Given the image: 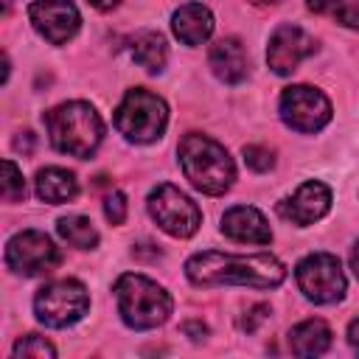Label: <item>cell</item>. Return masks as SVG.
Listing matches in <instances>:
<instances>
[{
    "instance_id": "4316f807",
    "label": "cell",
    "mask_w": 359,
    "mask_h": 359,
    "mask_svg": "<svg viewBox=\"0 0 359 359\" xmlns=\"http://www.w3.org/2000/svg\"><path fill=\"white\" fill-rule=\"evenodd\" d=\"M348 342H351V348L359 353V320H353V323L348 325Z\"/></svg>"
},
{
    "instance_id": "44dd1931",
    "label": "cell",
    "mask_w": 359,
    "mask_h": 359,
    "mask_svg": "<svg viewBox=\"0 0 359 359\" xmlns=\"http://www.w3.org/2000/svg\"><path fill=\"white\" fill-rule=\"evenodd\" d=\"M306 6L345 28H359V0H306Z\"/></svg>"
},
{
    "instance_id": "d6986e66",
    "label": "cell",
    "mask_w": 359,
    "mask_h": 359,
    "mask_svg": "<svg viewBox=\"0 0 359 359\" xmlns=\"http://www.w3.org/2000/svg\"><path fill=\"white\" fill-rule=\"evenodd\" d=\"M132 59L149 73H160L165 67V39L157 31H146L132 42Z\"/></svg>"
},
{
    "instance_id": "ffe728a7",
    "label": "cell",
    "mask_w": 359,
    "mask_h": 359,
    "mask_svg": "<svg viewBox=\"0 0 359 359\" xmlns=\"http://www.w3.org/2000/svg\"><path fill=\"white\" fill-rule=\"evenodd\" d=\"M59 236L70 244V247H79V250H93L98 244V230L93 227L90 219L84 216H62L59 224H56Z\"/></svg>"
},
{
    "instance_id": "9a60e30c",
    "label": "cell",
    "mask_w": 359,
    "mask_h": 359,
    "mask_svg": "<svg viewBox=\"0 0 359 359\" xmlns=\"http://www.w3.org/2000/svg\"><path fill=\"white\" fill-rule=\"evenodd\" d=\"M208 62H210V70L216 73V79H222L224 84H238L247 79V70H250V59H247V50L238 39L227 36V39H219L210 53H208Z\"/></svg>"
},
{
    "instance_id": "2e32d148",
    "label": "cell",
    "mask_w": 359,
    "mask_h": 359,
    "mask_svg": "<svg viewBox=\"0 0 359 359\" xmlns=\"http://www.w3.org/2000/svg\"><path fill=\"white\" fill-rule=\"evenodd\" d=\"M171 28L182 45H202L213 34V14L202 3H185L174 11Z\"/></svg>"
},
{
    "instance_id": "ba28073f",
    "label": "cell",
    "mask_w": 359,
    "mask_h": 359,
    "mask_svg": "<svg viewBox=\"0 0 359 359\" xmlns=\"http://www.w3.org/2000/svg\"><path fill=\"white\" fill-rule=\"evenodd\" d=\"M297 286L311 303H337L345 294V272L339 266V258L331 252H311L306 255L297 269Z\"/></svg>"
},
{
    "instance_id": "9c48e42d",
    "label": "cell",
    "mask_w": 359,
    "mask_h": 359,
    "mask_svg": "<svg viewBox=\"0 0 359 359\" xmlns=\"http://www.w3.org/2000/svg\"><path fill=\"white\" fill-rule=\"evenodd\" d=\"M280 118L294 132H320L331 121V101L314 87L294 84L280 95Z\"/></svg>"
},
{
    "instance_id": "cb8c5ba5",
    "label": "cell",
    "mask_w": 359,
    "mask_h": 359,
    "mask_svg": "<svg viewBox=\"0 0 359 359\" xmlns=\"http://www.w3.org/2000/svg\"><path fill=\"white\" fill-rule=\"evenodd\" d=\"M244 163H247L252 171L264 174V171H269V168L275 165V154H272L266 146H244Z\"/></svg>"
},
{
    "instance_id": "52a82bcc",
    "label": "cell",
    "mask_w": 359,
    "mask_h": 359,
    "mask_svg": "<svg viewBox=\"0 0 359 359\" xmlns=\"http://www.w3.org/2000/svg\"><path fill=\"white\" fill-rule=\"evenodd\" d=\"M149 213L160 224V230H165L174 238H188L202 224L199 208L171 182H163L149 194Z\"/></svg>"
},
{
    "instance_id": "6da1fadb",
    "label": "cell",
    "mask_w": 359,
    "mask_h": 359,
    "mask_svg": "<svg viewBox=\"0 0 359 359\" xmlns=\"http://www.w3.org/2000/svg\"><path fill=\"white\" fill-rule=\"evenodd\" d=\"M185 275L196 286L241 283V286H255V289H275L283 283L286 269L269 252L227 255V252L205 250V252H196L185 261Z\"/></svg>"
},
{
    "instance_id": "83f0119b",
    "label": "cell",
    "mask_w": 359,
    "mask_h": 359,
    "mask_svg": "<svg viewBox=\"0 0 359 359\" xmlns=\"http://www.w3.org/2000/svg\"><path fill=\"white\" fill-rule=\"evenodd\" d=\"M93 8H98V11H109V8H115L121 0H87Z\"/></svg>"
},
{
    "instance_id": "f1b7e54d",
    "label": "cell",
    "mask_w": 359,
    "mask_h": 359,
    "mask_svg": "<svg viewBox=\"0 0 359 359\" xmlns=\"http://www.w3.org/2000/svg\"><path fill=\"white\" fill-rule=\"evenodd\" d=\"M14 149H20V151H31V132H22V137L14 140Z\"/></svg>"
},
{
    "instance_id": "f546056e",
    "label": "cell",
    "mask_w": 359,
    "mask_h": 359,
    "mask_svg": "<svg viewBox=\"0 0 359 359\" xmlns=\"http://www.w3.org/2000/svg\"><path fill=\"white\" fill-rule=\"evenodd\" d=\"M351 269H353V275L359 278V241H356V247L351 250Z\"/></svg>"
},
{
    "instance_id": "d4e9b609",
    "label": "cell",
    "mask_w": 359,
    "mask_h": 359,
    "mask_svg": "<svg viewBox=\"0 0 359 359\" xmlns=\"http://www.w3.org/2000/svg\"><path fill=\"white\" fill-rule=\"evenodd\" d=\"M104 216L112 224H123V219H126V196L121 191L107 194V199H104Z\"/></svg>"
},
{
    "instance_id": "4fadbf2b",
    "label": "cell",
    "mask_w": 359,
    "mask_h": 359,
    "mask_svg": "<svg viewBox=\"0 0 359 359\" xmlns=\"http://www.w3.org/2000/svg\"><path fill=\"white\" fill-rule=\"evenodd\" d=\"M328 208H331V191L323 182H317V180L303 182L289 199L278 202V213L286 222L300 224V227L314 224L317 219H323L328 213Z\"/></svg>"
},
{
    "instance_id": "5b68a950",
    "label": "cell",
    "mask_w": 359,
    "mask_h": 359,
    "mask_svg": "<svg viewBox=\"0 0 359 359\" xmlns=\"http://www.w3.org/2000/svg\"><path fill=\"white\" fill-rule=\"evenodd\" d=\"M168 109L165 101L154 93L135 87L123 95V101L115 109V126L118 132L132 143H151L165 132Z\"/></svg>"
},
{
    "instance_id": "3957f363",
    "label": "cell",
    "mask_w": 359,
    "mask_h": 359,
    "mask_svg": "<svg viewBox=\"0 0 359 359\" xmlns=\"http://www.w3.org/2000/svg\"><path fill=\"white\" fill-rule=\"evenodd\" d=\"M45 126H48V137L53 149L62 154L79 157V160L90 157L104 137V123L98 112L84 101H67V104L48 109Z\"/></svg>"
},
{
    "instance_id": "277c9868",
    "label": "cell",
    "mask_w": 359,
    "mask_h": 359,
    "mask_svg": "<svg viewBox=\"0 0 359 359\" xmlns=\"http://www.w3.org/2000/svg\"><path fill=\"white\" fill-rule=\"evenodd\" d=\"M115 300H118L121 320L135 331L157 328L171 314L168 292L146 275H135V272L121 275L115 280Z\"/></svg>"
},
{
    "instance_id": "7c38bea8",
    "label": "cell",
    "mask_w": 359,
    "mask_h": 359,
    "mask_svg": "<svg viewBox=\"0 0 359 359\" xmlns=\"http://www.w3.org/2000/svg\"><path fill=\"white\" fill-rule=\"evenodd\" d=\"M31 25L45 36L50 45H65L79 31V8L70 0H36L28 8Z\"/></svg>"
},
{
    "instance_id": "603a6c76",
    "label": "cell",
    "mask_w": 359,
    "mask_h": 359,
    "mask_svg": "<svg viewBox=\"0 0 359 359\" xmlns=\"http://www.w3.org/2000/svg\"><path fill=\"white\" fill-rule=\"evenodd\" d=\"M14 356H39V359H50V356H56V348L45 339V337H36V334H28V337H22V339H17L14 342V351H11Z\"/></svg>"
},
{
    "instance_id": "484cf974",
    "label": "cell",
    "mask_w": 359,
    "mask_h": 359,
    "mask_svg": "<svg viewBox=\"0 0 359 359\" xmlns=\"http://www.w3.org/2000/svg\"><path fill=\"white\" fill-rule=\"evenodd\" d=\"M266 317H269V306H252V309L247 311V317H241V331L252 334Z\"/></svg>"
},
{
    "instance_id": "4dcf8cb0",
    "label": "cell",
    "mask_w": 359,
    "mask_h": 359,
    "mask_svg": "<svg viewBox=\"0 0 359 359\" xmlns=\"http://www.w3.org/2000/svg\"><path fill=\"white\" fill-rule=\"evenodd\" d=\"M250 3H252V6H275L278 0H250Z\"/></svg>"
},
{
    "instance_id": "e0dca14e",
    "label": "cell",
    "mask_w": 359,
    "mask_h": 359,
    "mask_svg": "<svg viewBox=\"0 0 359 359\" xmlns=\"http://www.w3.org/2000/svg\"><path fill=\"white\" fill-rule=\"evenodd\" d=\"M34 185H36V196H39L42 202H48V205L70 202V199L79 194L76 177H73L70 171H65V168H56V165L42 168V171L36 174V180H34Z\"/></svg>"
},
{
    "instance_id": "8992f818",
    "label": "cell",
    "mask_w": 359,
    "mask_h": 359,
    "mask_svg": "<svg viewBox=\"0 0 359 359\" xmlns=\"http://www.w3.org/2000/svg\"><path fill=\"white\" fill-rule=\"evenodd\" d=\"M87 306H90V294H87L84 283H79L73 278L53 280V283L42 286L34 297L36 320L45 323L48 328H67V325L79 323L84 317Z\"/></svg>"
},
{
    "instance_id": "7402d4cb",
    "label": "cell",
    "mask_w": 359,
    "mask_h": 359,
    "mask_svg": "<svg viewBox=\"0 0 359 359\" xmlns=\"http://www.w3.org/2000/svg\"><path fill=\"white\" fill-rule=\"evenodd\" d=\"M3 199H6V202H20V199H25V180H22V171H20L11 160H3Z\"/></svg>"
},
{
    "instance_id": "7a4b0ae2",
    "label": "cell",
    "mask_w": 359,
    "mask_h": 359,
    "mask_svg": "<svg viewBox=\"0 0 359 359\" xmlns=\"http://www.w3.org/2000/svg\"><path fill=\"white\" fill-rule=\"evenodd\" d=\"M180 165L185 180L210 196L224 194L236 180V165L222 143H216L208 135L188 132L180 140Z\"/></svg>"
},
{
    "instance_id": "ac0fdd59",
    "label": "cell",
    "mask_w": 359,
    "mask_h": 359,
    "mask_svg": "<svg viewBox=\"0 0 359 359\" xmlns=\"http://www.w3.org/2000/svg\"><path fill=\"white\" fill-rule=\"evenodd\" d=\"M331 348V328L323 320H306L289 331V351L297 356H320Z\"/></svg>"
},
{
    "instance_id": "8fae6325",
    "label": "cell",
    "mask_w": 359,
    "mask_h": 359,
    "mask_svg": "<svg viewBox=\"0 0 359 359\" xmlns=\"http://www.w3.org/2000/svg\"><path fill=\"white\" fill-rule=\"evenodd\" d=\"M314 50H317L314 36L306 34L300 25H278L266 45V62L278 76H289Z\"/></svg>"
},
{
    "instance_id": "30bf717a",
    "label": "cell",
    "mask_w": 359,
    "mask_h": 359,
    "mask_svg": "<svg viewBox=\"0 0 359 359\" xmlns=\"http://www.w3.org/2000/svg\"><path fill=\"white\" fill-rule=\"evenodd\" d=\"M62 261L56 244L39 230H22L6 244V264L17 275H42Z\"/></svg>"
},
{
    "instance_id": "5bb4252c",
    "label": "cell",
    "mask_w": 359,
    "mask_h": 359,
    "mask_svg": "<svg viewBox=\"0 0 359 359\" xmlns=\"http://www.w3.org/2000/svg\"><path fill=\"white\" fill-rule=\"evenodd\" d=\"M222 233L233 241H247V244H269L272 230L264 219L261 210L250 205H236L222 216Z\"/></svg>"
}]
</instances>
